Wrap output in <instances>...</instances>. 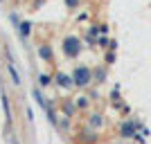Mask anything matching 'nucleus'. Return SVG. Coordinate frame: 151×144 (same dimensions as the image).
<instances>
[{
  "label": "nucleus",
  "mask_w": 151,
  "mask_h": 144,
  "mask_svg": "<svg viewBox=\"0 0 151 144\" xmlns=\"http://www.w3.org/2000/svg\"><path fill=\"white\" fill-rule=\"evenodd\" d=\"M65 2H68V7H77L79 5V0H65Z\"/></svg>",
  "instance_id": "nucleus-9"
},
{
  "label": "nucleus",
  "mask_w": 151,
  "mask_h": 144,
  "mask_svg": "<svg viewBox=\"0 0 151 144\" xmlns=\"http://www.w3.org/2000/svg\"><path fill=\"white\" fill-rule=\"evenodd\" d=\"M9 75H12L14 83H16V86H18V83H20V77H18V72H16V68H14L12 63H9Z\"/></svg>",
  "instance_id": "nucleus-6"
},
{
  "label": "nucleus",
  "mask_w": 151,
  "mask_h": 144,
  "mask_svg": "<svg viewBox=\"0 0 151 144\" xmlns=\"http://www.w3.org/2000/svg\"><path fill=\"white\" fill-rule=\"evenodd\" d=\"M135 128H138V124H122V135H124V138H133V135H135Z\"/></svg>",
  "instance_id": "nucleus-3"
},
{
  "label": "nucleus",
  "mask_w": 151,
  "mask_h": 144,
  "mask_svg": "<svg viewBox=\"0 0 151 144\" xmlns=\"http://www.w3.org/2000/svg\"><path fill=\"white\" fill-rule=\"evenodd\" d=\"M18 29H20V36H23V38H27V36H29V32H32V23L23 20V23L18 25Z\"/></svg>",
  "instance_id": "nucleus-4"
},
{
  "label": "nucleus",
  "mask_w": 151,
  "mask_h": 144,
  "mask_svg": "<svg viewBox=\"0 0 151 144\" xmlns=\"http://www.w3.org/2000/svg\"><path fill=\"white\" fill-rule=\"evenodd\" d=\"M88 81H90V72H88V68H77L75 72H72V83H77L79 88L88 86Z\"/></svg>",
  "instance_id": "nucleus-1"
},
{
  "label": "nucleus",
  "mask_w": 151,
  "mask_h": 144,
  "mask_svg": "<svg viewBox=\"0 0 151 144\" xmlns=\"http://www.w3.org/2000/svg\"><path fill=\"white\" fill-rule=\"evenodd\" d=\"M38 57L45 59V61H50L52 59V50L47 47V45H41V47H38Z\"/></svg>",
  "instance_id": "nucleus-5"
},
{
  "label": "nucleus",
  "mask_w": 151,
  "mask_h": 144,
  "mask_svg": "<svg viewBox=\"0 0 151 144\" xmlns=\"http://www.w3.org/2000/svg\"><path fill=\"white\" fill-rule=\"evenodd\" d=\"M38 83H41V86L50 83V77H47V75H41V77H38Z\"/></svg>",
  "instance_id": "nucleus-8"
},
{
  "label": "nucleus",
  "mask_w": 151,
  "mask_h": 144,
  "mask_svg": "<svg viewBox=\"0 0 151 144\" xmlns=\"http://www.w3.org/2000/svg\"><path fill=\"white\" fill-rule=\"evenodd\" d=\"M57 81H59V83H63V86H70V79H68V77H63V75H59V77H57Z\"/></svg>",
  "instance_id": "nucleus-7"
},
{
  "label": "nucleus",
  "mask_w": 151,
  "mask_h": 144,
  "mask_svg": "<svg viewBox=\"0 0 151 144\" xmlns=\"http://www.w3.org/2000/svg\"><path fill=\"white\" fill-rule=\"evenodd\" d=\"M63 52L68 54V57H77L79 54V38L77 36H68L63 41Z\"/></svg>",
  "instance_id": "nucleus-2"
}]
</instances>
